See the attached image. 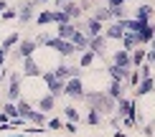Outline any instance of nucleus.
I'll use <instances>...</instances> for the list:
<instances>
[{
  "instance_id": "nucleus-1",
  "label": "nucleus",
  "mask_w": 155,
  "mask_h": 137,
  "mask_svg": "<svg viewBox=\"0 0 155 137\" xmlns=\"http://www.w3.org/2000/svg\"><path fill=\"white\" fill-rule=\"evenodd\" d=\"M84 99H87L99 114H112L114 112V99H109L107 91H84Z\"/></svg>"
},
{
  "instance_id": "nucleus-2",
  "label": "nucleus",
  "mask_w": 155,
  "mask_h": 137,
  "mask_svg": "<svg viewBox=\"0 0 155 137\" xmlns=\"http://www.w3.org/2000/svg\"><path fill=\"white\" fill-rule=\"evenodd\" d=\"M46 46H48V48H54L61 58H69V56H74V54H76L74 43H71V41H64V38H59V36L48 38V43H46Z\"/></svg>"
},
{
  "instance_id": "nucleus-3",
  "label": "nucleus",
  "mask_w": 155,
  "mask_h": 137,
  "mask_svg": "<svg viewBox=\"0 0 155 137\" xmlns=\"http://www.w3.org/2000/svg\"><path fill=\"white\" fill-rule=\"evenodd\" d=\"M54 76H56V79H61V81L81 79V69H79V66H71V64H66V61H61L59 66L54 69Z\"/></svg>"
},
{
  "instance_id": "nucleus-4",
  "label": "nucleus",
  "mask_w": 155,
  "mask_h": 137,
  "mask_svg": "<svg viewBox=\"0 0 155 137\" xmlns=\"http://www.w3.org/2000/svg\"><path fill=\"white\" fill-rule=\"evenodd\" d=\"M41 79L46 81V89H48L46 94H51L54 99L64 94V81H61V79H56V76H54V71H43V74H41Z\"/></svg>"
},
{
  "instance_id": "nucleus-5",
  "label": "nucleus",
  "mask_w": 155,
  "mask_h": 137,
  "mask_svg": "<svg viewBox=\"0 0 155 137\" xmlns=\"http://www.w3.org/2000/svg\"><path fill=\"white\" fill-rule=\"evenodd\" d=\"M114 112H117V117H137V107H135V99H130V96H122V99L114 104Z\"/></svg>"
},
{
  "instance_id": "nucleus-6",
  "label": "nucleus",
  "mask_w": 155,
  "mask_h": 137,
  "mask_svg": "<svg viewBox=\"0 0 155 137\" xmlns=\"http://www.w3.org/2000/svg\"><path fill=\"white\" fill-rule=\"evenodd\" d=\"M84 84H81V79H69V81H64V94L69 96V99H84Z\"/></svg>"
},
{
  "instance_id": "nucleus-7",
  "label": "nucleus",
  "mask_w": 155,
  "mask_h": 137,
  "mask_svg": "<svg viewBox=\"0 0 155 137\" xmlns=\"http://www.w3.org/2000/svg\"><path fill=\"white\" fill-rule=\"evenodd\" d=\"M5 99L8 102H18L21 99V74H10L8 89H5Z\"/></svg>"
},
{
  "instance_id": "nucleus-8",
  "label": "nucleus",
  "mask_w": 155,
  "mask_h": 137,
  "mask_svg": "<svg viewBox=\"0 0 155 137\" xmlns=\"http://www.w3.org/2000/svg\"><path fill=\"white\" fill-rule=\"evenodd\" d=\"M36 5H38V0H28V3H23L21 8H18V21H21V23L36 21Z\"/></svg>"
},
{
  "instance_id": "nucleus-9",
  "label": "nucleus",
  "mask_w": 155,
  "mask_h": 137,
  "mask_svg": "<svg viewBox=\"0 0 155 137\" xmlns=\"http://www.w3.org/2000/svg\"><path fill=\"white\" fill-rule=\"evenodd\" d=\"M76 31H84L87 33V38H94V36H102L104 33V23H99V21H94V18H89L84 25H79Z\"/></svg>"
},
{
  "instance_id": "nucleus-10",
  "label": "nucleus",
  "mask_w": 155,
  "mask_h": 137,
  "mask_svg": "<svg viewBox=\"0 0 155 137\" xmlns=\"http://www.w3.org/2000/svg\"><path fill=\"white\" fill-rule=\"evenodd\" d=\"M107 38V41H120L122 36H125V28H122V21H112L109 25H104V33H102Z\"/></svg>"
},
{
  "instance_id": "nucleus-11",
  "label": "nucleus",
  "mask_w": 155,
  "mask_h": 137,
  "mask_svg": "<svg viewBox=\"0 0 155 137\" xmlns=\"http://www.w3.org/2000/svg\"><path fill=\"white\" fill-rule=\"evenodd\" d=\"M130 71H132V69H125V66H114V64H109V66H107V74H109V79H112V81H122V84L127 81Z\"/></svg>"
},
{
  "instance_id": "nucleus-12",
  "label": "nucleus",
  "mask_w": 155,
  "mask_h": 137,
  "mask_svg": "<svg viewBox=\"0 0 155 137\" xmlns=\"http://www.w3.org/2000/svg\"><path fill=\"white\" fill-rule=\"evenodd\" d=\"M104 91H107V96H109V99H114V102H120L122 96H127V94H125V91H127V86H125L122 81H109V86H107Z\"/></svg>"
},
{
  "instance_id": "nucleus-13",
  "label": "nucleus",
  "mask_w": 155,
  "mask_h": 137,
  "mask_svg": "<svg viewBox=\"0 0 155 137\" xmlns=\"http://www.w3.org/2000/svg\"><path fill=\"white\" fill-rule=\"evenodd\" d=\"M155 89V76H150V79H143L137 84V86L132 89V99H137V96H145V94H150V91Z\"/></svg>"
},
{
  "instance_id": "nucleus-14",
  "label": "nucleus",
  "mask_w": 155,
  "mask_h": 137,
  "mask_svg": "<svg viewBox=\"0 0 155 137\" xmlns=\"http://www.w3.org/2000/svg\"><path fill=\"white\" fill-rule=\"evenodd\" d=\"M109 64H114V66H125V69H132V61H130V51H125V48H117L112 54V61Z\"/></svg>"
},
{
  "instance_id": "nucleus-15",
  "label": "nucleus",
  "mask_w": 155,
  "mask_h": 137,
  "mask_svg": "<svg viewBox=\"0 0 155 137\" xmlns=\"http://www.w3.org/2000/svg\"><path fill=\"white\" fill-rule=\"evenodd\" d=\"M36 41L33 38H23V41H18V56L21 58H28V56H33L36 54Z\"/></svg>"
},
{
  "instance_id": "nucleus-16",
  "label": "nucleus",
  "mask_w": 155,
  "mask_h": 137,
  "mask_svg": "<svg viewBox=\"0 0 155 137\" xmlns=\"http://www.w3.org/2000/svg\"><path fill=\"white\" fill-rule=\"evenodd\" d=\"M107 38L104 36H94V38H89V51H94L97 56H104L107 54Z\"/></svg>"
},
{
  "instance_id": "nucleus-17",
  "label": "nucleus",
  "mask_w": 155,
  "mask_h": 137,
  "mask_svg": "<svg viewBox=\"0 0 155 137\" xmlns=\"http://www.w3.org/2000/svg\"><path fill=\"white\" fill-rule=\"evenodd\" d=\"M153 13H155V8L150 3H143L137 10H135V15L132 18H137V21H145V23H153Z\"/></svg>"
},
{
  "instance_id": "nucleus-18",
  "label": "nucleus",
  "mask_w": 155,
  "mask_h": 137,
  "mask_svg": "<svg viewBox=\"0 0 155 137\" xmlns=\"http://www.w3.org/2000/svg\"><path fill=\"white\" fill-rule=\"evenodd\" d=\"M71 43H74L76 54H81V51H87V48H89V38H87V33H84V31H74Z\"/></svg>"
},
{
  "instance_id": "nucleus-19",
  "label": "nucleus",
  "mask_w": 155,
  "mask_h": 137,
  "mask_svg": "<svg viewBox=\"0 0 155 137\" xmlns=\"http://www.w3.org/2000/svg\"><path fill=\"white\" fill-rule=\"evenodd\" d=\"M23 74H25V76H41V74H43L41 66L36 64V58H33V56L23 58Z\"/></svg>"
},
{
  "instance_id": "nucleus-20",
  "label": "nucleus",
  "mask_w": 155,
  "mask_h": 137,
  "mask_svg": "<svg viewBox=\"0 0 155 137\" xmlns=\"http://www.w3.org/2000/svg\"><path fill=\"white\" fill-rule=\"evenodd\" d=\"M36 107H38V112H43V114H48L51 109L56 107V99H54V96H51V94H43L41 99H38V104H36Z\"/></svg>"
},
{
  "instance_id": "nucleus-21",
  "label": "nucleus",
  "mask_w": 155,
  "mask_h": 137,
  "mask_svg": "<svg viewBox=\"0 0 155 137\" xmlns=\"http://www.w3.org/2000/svg\"><path fill=\"white\" fill-rule=\"evenodd\" d=\"M120 41H122V48H125V51H132V48H137V46H140L137 33H127V31H125V36H122Z\"/></svg>"
},
{
  "instance_id": "nucleus-22",
  "label": "nucleus",
  "mask_w": 155,
  "mask_h": 137,
  "mask_svg": "<svg viewBox=\"0 0 155 137\" xmlns=\"http://www.w3.org/2000/svg\"><path fill=\"white\" fill-rule=\"evenodd\" d=\"M145 54H147V48H132V51H130L132 69H137V66H143V64H145Z\"/></svg>"
},
{
  "instance_id": "nucleus-23",
  "label": "nucleus",
  "mask_w": 155,
  "mask_h": 137,
  "mask_svg": "<svg viewBox=\"0 0 155 137\" xmlns=\"http://www.w3.org/2000/svg\"><path fill=\"white\" fill-rule=\"evenodd\" d=\"M64 13H66V15H69V21H71V23H76V18H81V8H79V3H76V0H74V3H69L66 5V8H61Z\"/></svg>"
},
{
  "instance_id": "nucleus-24",
  "label": "nucleus",
  "mask_w": 155,
  "mask_h": 137,
  "mask_svg": "<svg viewBox=\"0 0 155 137\" xmlns=\"http://www.w3.org/2000/svg\"><path fill=\"white\" fill-rule=\"evenodd\" d=\"M74 31H76V25H74V23H64V25H59V28H56V36L64 38V41H71Z\"/></svg>"
},
{
  "instance_id": "nucleus-25",
  "label": "nucleus",
  "mask_w": 155,
  "mask_h": 137,
  "mask_svg": "<svg viewBox=\"0 0 155 137\" xmlns=\"http://www.w3.org/2000/svg\"><path fill=\"white\" fill-rule=\"evenodd\" d=\"M92 18H94V21H99V23H109V21H112V15H109V8H107V5H99V8H94Z\"/></svg>"
},
{
  "instance_id": "nucleus-26",
  "label": "nucleus",
  "mask_w": 155,
  "mask_h": 137,
  "mask_svg": "<svg viewBox=\"0 0 155 137\" xmlns=\"http://www.w3.org/2000/svg\"><path fill=\"white\" fill-rule=\"evenodd\" d=\"M153 36H155V25H153V23H147L145 28H143V31L137 33V38H140V46H147Z\"/></svg>"
},
{
  "instance_id": "nucleus-27",
  "label": "nucleus",
  "mask_w": 155,
  "mask_h": 137,
  "mask_svg": "<svg viewBox=\"0 0 155 137\" xmlns=\"http://www.w3.org/2000/svg\"><path fill=\"white\" fill-rule=\"evenodd\" d=\"M97 61V54H94V51H81V58H79V69H89V66H92V64Z\"/></svg>"
},
{
  "instance_id": "nucleus-28",
  "label": "nucleus",
  "mask_w": 155,
  "mask_h": 137,
  "mask_svg": "<svg viewBox=\"0 0 155 137\" xmlns=\"http://www.w3.org/2000/svg\"><path fill=\"white\" fill-rule=\"evenodd\" d=\"M36 23H38V25H48V23H54V10H51V8L41 10V13L36 15Z\"/></svg>"
},
{
  "instance_id": "nucleus-29",
  "label": "nucleus",
  "mask_w": 155,
  "mask_h": 137,
  "mask_svg": "<svg viewBox=\"0 0 155 137\" xmlns=\"http://www.w3.org/2000/svg\"><path fill=\"white\" fill-rule=\"evenodd\" d=\"M0 112L8 117V119H18V107H15V102H5Z\"/></svg>"
},
{
  "instance_id": "nucleus-30",
  "label": "nucleus",
  "mask_w": 155,
  "mask_h": 137,
  "mask_svg": "<svg viewBox=\"0 0 155 137\" xmlns=\"http://www.w3.org/2000/svg\"><path fill=\"white\" fill-rule=\"evenodd\" d=\"M18 41H21V36H18V33H10L8 38H5V41H0V48H3L5 54H8L13 46H18Z\"/></svg>"
},
{
  "instance_id": "nucleus-31",
  "label": "nucleus",
  "mask_w": 155,
  "mask_h": 137,
  "mask_svg": "<svg viewBox=\"0 0 155 137\" xmlns=\"http://www.w3.org/2000/svg\"><path fill=\"white\" fill-rule=\"evenodd\" d=\"M109 15H112V21H125L127 18V8L125 5H114V8H109Z\"/></svg>"
},
{
  "instance_id": "nucleus-32",
  "label": "nucleus",
  "mask_w": 155,
  "mask_h": 137,
  "mask_svg": "<svg viewBox=\"0 0 155 137\" xmlns=\"http://www.w3.org/2000/svg\"><path fill=\"white\" fill-rule=\"evenodd\" d=\"M64 117H66V122H79V119H81V117H79V109L71 107V104L64 109Z\"/></svg>"
},
{
  "instance_id": "nucleus-33",
  "label": "nucleus",
  "mask_w": 155,
  "mask_h": 137,
  "mask_svg": "<svg viewBox=\"0 0 155 137\" xmlns=\"http://www.w3.org/2000/svg\"><path fill=\"white\" fill-rule=\"evenodd\" d=\"M87 122H89V125H99V122H102V114H99V112H97V109L92 107V109L87 112Z\"/></svg>"
},
{
  "instance_id": "nucleus-34",
  "label": "nucleus",
  "mask_w": 155,
  "mask_h": 137,
  "mask_svg": "<svg viewBox=\"0 0 155 137\" xmlns=\"http://www.w3.org/2000/svg\"><path fill=\"white\" fill-rule=\"evenodd\" d=\"M54 23L56 25H64V23H71V21H69V15L64 10H54Z\"/></svg>"
},
{
  "instance_id": "nucleus-35",
  "label": "nucleus",
  "mask_w": 155,
  "mask_h": 137,
  "mask_svg": "<svg viewBox=\"0 0 155 137\" xmlns=\"http://www.w3.org/2000/svg\"><path fill=\"white\" fill-rule=\"evenodd\" d=\"M153 66H150V64H143V66H137V74H140V81H143V79H150V76H153V71H150Z\"/></svg>"
},
{
  "instance_id": "nucleus-36",
  "label": "nucleus",
  "mask_w": 155,
  "mask_h": 137,
  "mask_svg": "<svg viewBox=\"0 0 155 137\" xmlns=\"http://www.w3.org/2000/svg\"><path fill=\"white\" fill-rule=\"evenodd\" d=\"M0 18H3V21H10V18H18V10H15V8H5L3 13H0Z\"/></svg>"
},
{
  "instance_id": "nucleus-37",
  "label": "nucleus",
  "mask_w": 155,
  "mask_h": 137,
  "mask_svg": "<svg viewBox=\"0 0 155 137\" xmlns=\"http://www.w3.org/2000/svg\"><path fill=\"white\" fill-rule=\"evenodd\" d=\"M46 127H48V129H61V127H64V122H61V119H56V117H51V119H46Z\"/></svg>"
},
{
  "instance_id": "nucleus-38",
  "label": "nucleus",
  "mask_w": 155,
  "mask_h": 137,
  "mask_svg": "<svg viewBox=\"0 0 155 137\" xmlns=\"http://www.w3.org/2000/svg\"><path fill=\"white\" fill-rule=\"evenodd\" d=\"M48 38H51L48 33H41V36H36L33 41H36V46H46V43H48Z\"/></svg>"
},
{
  "instance_id": "nucleus-39",
  "label": "nucleus",
  "mask_w": 155,
  "mask_h": 137,
  "mask_svg": "<svg viewBox=\"0 0 155 137\" xmlns=\"http://www.w3.org/2000/svg\"><path fill=\"white\" fill-rule=\"evenodd\" d=\"M76 3H79V8H81V10H87V8H94L97 0H76Z\"/></svg>"
},
{
  "instance_id": "nucleus-40",
  "label": "nucleus",
  "mask_w": 155,
  "mask_h": 137,
  "mask_svg": "<svg viewBox=\"0 0 155 137\" xmlns=\"http://www.w3.org/2000/svg\"><path fill=\"white\" fill-rule=\"evenodd\" d=\"M145 64H155V48H147V54H145Z\"/></svg>"
},
{
  "instance_id": "nucleus-41",
  "label": "nucleus",
  "mask_w": 155,
  "mask_h": 137,
  "mask_svg": "<svg viewBox=\"0 0 155 137\" xmlns=\"http://www.w3.org/2000/svg\"><path fill=\"white\" fill-rule=\"evenodd\" d=\"M69 3H74V0H54V5H56L54 10H61V8H66Z\"/></svg>"
},
{
  "instance_id": "nucleus-42",
  "label": "nucleus",
  "mask_w": 155,
  "mask_h": 137,
  "mask_svg": "<svg viewBox=\"0 0 155 137\" xmlns=\"http://www.w3.org/2000/svg\"><path fill=\"white\" fill-rule=\"evenodd\" d=\"M61 129H66V132H71V135H74V132H76V122H64V127H61Z\"/></svg>"
},
{
  "instance_id": "nucleus-43",
  "label": "nucleus",
  "mask_w": 155,
  "mask_h": 137,
  "mask_svg": "<svg viewBox=\"0 0 155 137\" xmlns=\"http://www.w3.org/2000/svg\"><path fill=\"white\" fill-rule=\"evenodd\" d=\"M127 0H107V8H114V5H125Z\"/></svg>"
},
{
  "instance_id": "nucleus-44",
  "label": "nucleus",
  "mask_w": 155,
  "mask_h": 137,
  "mask_svg": "<svg viewBox=\"0 0 155 137\" xmlns=\"http://www.w3.org/2000/svg\"><path fill=\"white\" fill-rule=\"evenodd\" d=\"M143 135H145V137H150V135H153V125H147V127H143Z\"/></svg>"
},
{
  "instance_id": "nucleus-45",
  "label": "nucleus",
  "mask_w": 155,
  "mask_h": 137,
  "mask_svg": "<svg viewBox=\"0 0 155 137\" xmlns=\"http://www.w3.org/2000/svg\"><path fill=\"white\" fill-rule=\"evenodd\" d=\"M3 64H5V51L0 48V69H3Z\"/></svg>"
},
{
  "instance_id": "nucleus-46",
  "label": "nucleus",
  "mask_w": 155,
  "mask_h": 137,
  "mask_svg": "<svg viewBox=\"0 0 155 137\" xmlns=\"http://www.w3.org/2000/svg\"><path fill=\"white\" fill-rule=\"evenodd\" d=\"M3 122H8V117H5L3 112H0V125H3Z\"/></svg>"
},
{
  "instance_id": "nucleus-47",
  "label": "nucleus",
  "mask_w": 155,
  "mask_h": 137,
  "mask_svg": "<svg viewBox=\"0 0 155 137\" xmlns=\"http://www.w3.org/2000/svg\"><path fill=\"white\" fill-rule=\"evenodd\" d=\"M3 81H5V74H3V69H0V86H3Z\"/></svg>"
},
{
  "instance_id": "nucleus-48",
  "label": "nucleus",
  "mask_w": 155,
  "mask_h": 137,
  "mask_svg": "<svg viewBox=\"0 0 155 137\" xmlns=\"http://www.w3.org/2000/svg\"><path fill=\"white\" fill-rule=\"evenodd\" d=\"M147 46H150V48H155V36L150 38V43H147Z\"/></svg>"
},
{
  "instance_id": "nucleus-49",
  "label": "nucleus",
  "mask_w": 155,
  "mask_h": 137,
  "mask_svg": "<svg viewBox=\"0 0 155 137\" xmlns=\"http://www.w3.org/2000/svg\"><path fill=\"white\" fill-rule=\"evenodd\" d=\"M38 3H46V0H38Z\"/></svg>"
}]
</instances>
